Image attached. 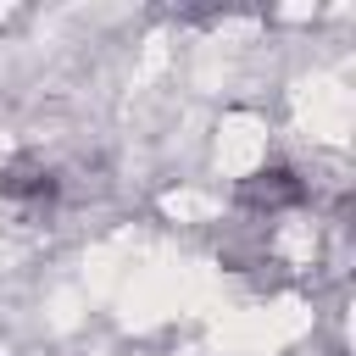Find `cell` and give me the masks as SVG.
I'll return each instance as SVG.
<instances>
[{"mask_svg":"<svg viewBox=\"0 0 356 356\" xmlns=\"http://www.w3.org/2000/svg\"><path fill=\"white\" fill-rule=\"evenodd\" d=\"M234 206L250 211V217L295 211V206H306V178L295 167H284V161H267V167H256V172H245L234 184Z\"/></svg>","mask_w":356,"mask_h":356,"instance_id":"cell-1","label":"cell"},{"mask_svg":"<svg viewBox=\"0 0 356 356\" xmlns=\"http://www.w3.org/2000/svg\"><path fill=\"white\" fill-rule=\"evenodd\" d=\"M56 195H61V178H56L39 156H11V161H0V200L50 206Z\"/></svg>","mask_w":356,"mask_h":356,"instance_id":"cell-2","label":"cell"},{"mask_svg":"<svg viewBox=\"0 0 356 356\" xmlns=\"http://www.w3.org/2000/svg\"><path fill=\"white\" fill-rule=\"evenodd\" d=\"M328 356H345V350H328Z\"/></svg>","mask_w":356,"mask_h":356,"instance_id":"cell-3","label":"cell"}]
</instances>
